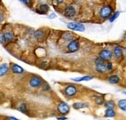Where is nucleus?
Returning a JSON list of instances; mask_svg holds the SVG:
<instances>
[{"label":"nucleus","instance_id":"nucleus-23","mask_svg":"<svg viewBox=\"0 0 126 120\" xmlns=\"http://www.w3.org/2000/svg\"><path fill=\"white\" fill-rule=\"evenodd\" d=\"M94 102H95L96 104L98 105H103L104 103H105V100H104V98L103 97H97V98H95Z\"/></svg>","mask_w":126,"mask_h":120},{"label":"nucleus","instance_id":"nucleus-4","mask_svg":"<svg viewBox=\"0 0 126 120\" xmlns=\"http://www.w3.org/2000/svg\"><path fill=\"white\" fill-rule=\"evenodd\" d=\"M98 57L101 58L102 61H109L113 57V53L110 50H108V49H105V50H102L100 51L99 54H98Z\"/></svg>","mask_w":126,"mask_h":120},{"label":"nucleus","instance_id":"nucleus-7","mask_svg":"<svg viewBox=\"0 0 126 120\" xmlns=\"http://www.w3.org/2000/svg\"><path fill=\"white\" fill-rule=\"evenodd\" d=\"M79 48H80V43L78 40H71L67 44V50L71 53L77 52L79 50Z\"/></svg>","mask_w":126,"mask_h":120},{"label":"nucleus","instance_id":"nucleus-31","mask_svg":"<svg viewBox=\"0 0 126 120\" xmlns=\"http://www.w3.org/2000/svg\"><path fill=\"white\" fill-rule=\"evenodd\" d=\"M108 120H110V119H108Z\"/></svg>","mask_w":126,"mask_h":120},{"label":"nucleus","instance_id":"nucleus-20","mask_svg":"<svg viewBox=\"0 0 126 120\" xmlns=\"http://www.w3.org/2000/svg\"><path fill=\"white\" fill-rule=\"evenodd\" d=\"M118 106L121 110L126 112V99H120L118 102Z\"/></svg>","mask_w":126,"mask_h":120},{"label":"nucleus","instance_id":"nucleus-8","mask_svg":"<svg viewBox=\"0 0 126 120\" xmlns=\"http://www.w3.org/2000/svg\"><path fill=\"white\" fill-rule=\"evenodd\" d=\"M76 9L73 5H67L64 10V16L67 18H73L76 16Z\"/></svg>","mask_w":126,"mask_h":120},{"label":"nucleus","instance_id":"nucleus-3","mask_svg":"<svg viewBox=\"0 0 126 120\" xmlns=\"http://www.w3.org/2000/svg\"><path fill=\"white\" fill-rule=\"evenodd\" d=\"M112 8L111 5H104L100 10V16L103 19L109 18L112 14Z\"/></svg>","mask_w":126,"mask_h":120},{"label":"nucleus","instance_id":"nucleus-13","mask_svg":"<svg viewBox=\"0 0 126 120\" xmlns=\"http://www.w3.org/2000/svg\"><path fill=\"white\" fill-rule=\"evenodd\" d=\"M108 82L111 85H117L120 82V78L116 74L111 75L108 78Z\"/></svg>","mask_w":126,"mask_h":120},{"label":"nucleus","instance_id":"nucleus-19","mask_svg":"<svg viewBox=\"0 0 126 120\" xmlns=\"http://www.w3.org/2000/svg\"><path fill=\"white\" fill-rule=\"evenodd\" d=\"M62 37H63V40L70 42L71 40H73L74 35H73L72 33H70V32H65L64 34H63Z\"/></svg>","mask_w":126,"mask_h":120},{"label":"nucleus","instance_id":"nucleus-29","mask_svg":"<svg viewBox=\"0 0 126 120\" xmlns=\"http://www.w3.org/2000/svg\"><path fill=\"white\" fill-rule=\"evenodd\" d=\"M8 120H19V119L15 118V117H9L8 118Z\"/></svg>","mask_w":126,"mask_h":120},{"label":"nucleus","instance_id":"nucleus-22","mask_svg":"<svg viewBox=\"0 0 126 120\" xmlns=\"http://www.w3.org/2000/svg\"><path fill=\"white\" fill-rule=\"evenodd\" d=\"M18 109L21 112H23L24 114H27L28 113V109H27V106L26 105V104H21L19 107Z\"/></svg>","mask_w":126,"mask_h":120},{"label":"nucleus","instance_id":"nucleus-21","mask_svg":"<svg viewBox=\"0 0 126 120\" xmlns=\"http://www.w3.org/2000/svg\"><path fill=\"white\" fill-rule=\"evenodd\" d=\"M39 9H40V11H37V12H39V13L45 14L49 10V5L47 4H42L40 5Z\"/></svg>","mask_w":126,"mask_h":120},{"label":"nucleus","instance_id":"nucleus-9","mask_svg":"<svg viewBox=\"0 0 126 120\" xmlns=\"http://www.w3.org/2000/svg\"><path fill=\"white\" fill-rule=\"evenodd\" d=\"M64 93L68 97H73L78 93V89L74 85H68L65 88Z\"/></svg>","mask_w":126,"mask_h":120},{"label":"nucleus","instance_id":"nucleus-27","mask_svg":"<svg viewBox=\"0 0 126 120\" xmlns=\"http://www.w3.org/2000/svg\"><path fill=\"white\" fill-rule=\"evenodd\" d=\"M57 119L58 120H67L68 118L65 117V116H61V117H57Z\"/></svg>","mask_w":126,"mask_h":120},{"label":"nucleus","instance_id":"nucleus-6","mask_svg":"<svg viewBox=\"0 0 126 120\" xmlns=\"http://www.w3.org/2000/svg\"><path fill=\"white\" fill-rule=\"evenodd\" d=\"M43 84V79L39 76H32L30 79V85L32 88H39Z\"/></svg>","mask_w":126,"mask_h":120},{"label":"nucleus","instance_id":"nucleus-28","mask_svg":"<svg viewBox=\"0 0 126 120\" xmlns=\"http://www.w3.org/2000/svg\"><path fill=\"white\" fill-rule=\"evenodd\" d=\"M57 17V16L56 14H54V13H51L50 16H49V18L50 19H53V18H56Z\"/></svg>","mask_w":126,"mask_h":120},{"label":"nucleus","instance_id":"nucleus-15","mask_svg":"<svg viewBox=\"0 0 126 120\" xmlns=\"http://www.w3.org/2000/svg\"><path fill=\"white\" fill-rule=\"evenodd\" d=\"M87 107H88V104L84 102H75L73 104V108L76 110H79L81 109V108H84Z\"/></svg>","mask_w":126,"mask_h":120},{"label":"nucleus","instance_id":"nucleus-26","mask_svg":"<svg viewBox=\"0 0 126 120\" xmlns=\"http://www.w3.org/2000/svg\"><path fill=\"white\" fill-rule=\"evenodd\" d=\"M0 43H5V40H4L3 34H0Z\"/></svg>","mask_w":126,"mask_h":120},{"label":"nucleus","instance_id":"nucleus-24","mask_svg":"<svg viewBox=\"0 0 126 120\" xmlns=\"http://www.w3.org/2000/svg\"><path fill=\"white\" fill-rule=\"evenodd\" d=\"M119 15H120V12L119 11H117V12H115L114 13L111 17H110V19H109V21L111 22V23H113V22L116 19H118V17L119 16Z\"/></svg>","mask_w":126,"mask_h":120},{"label":"nucleus","instance_id":"nucleus-5","mask_svg":"<svg viewBox=\"0 0 126 120\" xmlns=\"http://www.w3.org/2000/svg\"><path fill=\"white\" fill-rule=\"evenodd\" d=\"M67 28L71 30H74V31H79V32H84L85 30V26L82 23H76V22H72V23H69L67 25Z\"/></svg>","mask_w":126,"mask_h":120},{"label":"nucleus","instance_id":"nucleus-11","mask_svg":"<svg viewBox=\"0 0 126 120\" xmlns=\"http://www.w3.org/2000/svg\"><path fill=\"white\" fill-rule=\"evenodd\" d=\"M9 67L7 64H0V77H3L9 71Z\"/></svg>","mask_w":126,"mask_h":120},{"label":"nucleus","instance_id":"nucleus-30","mask_svg":"<svg viewBox=\"0 0 126 120\" xmlns=\"http://www.w3.org/2000/svg\"><path fill=\"white\" fill-rule=\"evenodd\" d=\"M3 16H2V15L1 14V13H0V23H2V22L3 21Z\"/></svg>","mask_w":126,"mask_h":120},{"label":"nucleus","instance_id":"nucleus-18","mask_svg":"<svg viewBox=\"0 0 126 120\" xmlns=\"http://www.w3.org/2000/svg\"><path fill=\"white\" fill-rule=\"evenodd\" d=\"M115 102H114L113 100H108L106 101L104 103V106H105L106 108H111V109H114V107H115Z\"/></svg>","mask_w":126,"mask_h":120},{"label":"nucleus","instance_id":"nucleus-16","mask_svg":"<svg viewBox=\"0 0 126 120\" xmlns=\"http://www.w3.org/2000/svg\"><path fill=\"white\" fill-rule=\"evenodd\" d=\"M116 116V112L114 109H111V108H107L105 111V117L106 118H112L115 117Z\"/></svg>","mask_w":126,"mask_h":120},{"label":"nucleus","instance_id":"nucleus-17","mask_svg":"<svg viewBox=\"0 0 126 120\" xmlns=\"http://www.w3.org/2000/svg\"><path fill=\"white\" fill-rule=\"evenodd\" d=\"M3 36H4V40L5 42H9V41H12L14 38V36L12 33L10 32H5L3 34Z\"/></svg>","mask_w":126,"mask_h":120},{"label":"nucleus","instance_id":"nucleus-14","mask_svg":"<svg viewBox=\"0 0 126 120\" xmlns=\"http://www.w3.org/2000/svg\"><path fill=\"white\" fill-rule=\"evenodd\" d=\"M93 78H94V77H93V76L86 75V76H83V77L72 78V80L74 81H77V82H80V81H89L92 80Z\"/></svg>","mask_w":126,"mask_h":120},{"label":"nucleus","instance_id":"nucleus-25","mask_svg":"<svg viewBox=\"0 0 126 120\" xmlns=\"http://www.w3.org/2000/svg\"><path fill=\"white\" fill-rule=\"evenodd\" d=\"M112 68H113L112 63L111 62H108L106 64V69H107V70H112Z\"/></svg>","mask_w":126,"mask_h":120},{"label":"nucleus","instance_id":"nucleus-12","mask_svg":"<svg viewBox=\"0 0 126 120\" xmlns=\"http://www.w3.org/2000/svg\"><path fill=\"white\" fill-rule=\"evenodd\" d=\"M11 69H12V71L13 74H22L24 72V70L23 68L20 67L19 65L18 64H13L12 65V68H11Z\"/></svg>","mask_w":126,"mask_h":120},{"label":"nucleus","instance_id":"nucleus-10","mask_svg":"<svg viewBox=\"0 0 126 120\" xmlns=\"http://www.w3.org/2000/svg\"><path fill=\"white\" fill-rule=\"evenodd\" d=\"M114 55L116 59L119 60L122 57L123 55V51H122V49L120 46H115L114 48Z\"/></svg>","mask_w":126,"mask_h":120},{"label":"nucleus","instance_id":"nucleus-1","mask_svg":"<svg viewBox=\"0 0 126 120\" xmlns=\"http://www.w3.org/2000/svg\"><path fill=\"white\" fill-rule=\"evenodd\" d=\"M70 107L65 102H61L57 105V112L62 116H66L70 112Z\"/></svg>","mask_w":126,"mask_h":120},{"label":"nucleus","instance_id":"nucleus-2","mask_svg":"<svg viewBox=\"0 0 126 120\" xmlns=\"http://www.w3.org/2000/svg\"><path fill=\"white\" fill-rule=\"evenodd\" d=\"M95 70L98 73H105L107 71L106 69V64L105 63V61H102L101 58H97L95 60Z\"/></svg>","mask_w":126,"mask_h":120}]
</instances>
